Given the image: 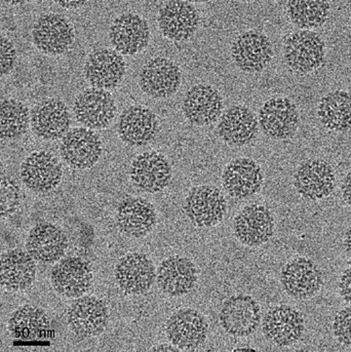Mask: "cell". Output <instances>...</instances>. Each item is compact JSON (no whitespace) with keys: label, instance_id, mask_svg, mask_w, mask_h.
Listing matches in <instances>:
<instances>
[{"label":"cell","instance_id":"cell-1","mask_svg":"<svg viewBox=\"0 0 351 352\" xmlns=\"http://www.w3.org/2000/svg\"><path fill=\"white\" fill-rule=\"evenodd\" d=\"M325 58V41L317 32L297 31L284 41V62L294 72L306 74L319 69Z\"/></svg>","mask_w":351,"mask_h":352},{"label":"cell","instance_id":"cell-2","mask_svg":"<svg viewBox=\"0 0 351 352\" xmlns=\"http://www.w3.org/2000/svg\"><path fill=\"white\" fill-rule=\"evenodd\" d=\"M183 210L194 226L213 227L223 220L227 201L217 187L201 185L189 191Z\"/></svg>","mask_w":351,"mask_h":352},{"label":"cell","instance_id":"cell-3","mask_svg":"<svg viewBox=\"0 0 351 352\" xmlns=\"http://www.w3.org/2000/svg\"><path fill=\"white\" fill-rule=\"evenodd\" d=\"M219 320L227 334L234 337L251 336L260 324V306L252 296H231L222 305Z\"/></svg>","mask_w":351,"mask_h":352},{"label":"cell","instance_id":"cell-4","mask_svg":"<svg viewBox=\"0 0 351 352\" xmlns=\"http://www.w3.org/2000/svg\"><path fill=\"white\" fill-rule=\"evenodd\" d=\"M32 41L37 50L45 55H63L73 43L74 29L62 14H45L33 26Z\"/></svg>","mask_w":351,"mask_h":352},{"label":"cell","instance_id":"cell-5","mask_svg":"<svg viewBox=\"0 0 351 352\" xmlns=\"http://www.w3.org/2000/svg\"><path fill=\"white\" fill-rule=\"evenodd\" d=\"M280 283L290 297L306 300L321 291L324 276L315 261L308 258L298 257L291 260L282 267Z\"/></svg>","mask_w":351,"mask_h":352},{"label":"cell","instance_id":"cell-6","mask_svg":"<svg viewBox=\"0 0 351 352\" xmlns=\"http://www.w3.org/2000/svg\"><path fill=\"white\" fill-rule=\"evenodd\" d=\"M21 180L33 192L47 193L59 186L63 177L61 164L49 151H35L21 166Z\"/></svg>","mask_w":351,"mask_h":352},{"label":"cell","instance_id":"cell-7","mask_svg":"<svg viewBox=\"0 0 351 352\" xmlns=\"http://www.w3.org/2000/svg\"><path fill=\"white\" fill-rule=\"evenodd\" d=\"M116 109L111 94L98 87H91L80 93L73 104L76 120L91 130L107 128L115 116Z\"/></svg>","mask_w":351,"mask_h":352},{"label":"cell","instance_id":"cell-8","mask_svg":"<svg viewBox=\"0 0 351 352\" xmlns=\"http://www.w3.org/2000/svg\"><path fill=\"white\" fill-rule=\"evenodd\" d=\"M168 339L181 351H192L207 340L209 324L195 309L183 308L174 312L166 324Z\"/></svg>","mask_w":351,"mask_h":352},{"label":"cell","instance_id":"cell-9","mask_svg":"<svg viewBox=\"0 0 351 352\" xmlns=\"http://www.w3.org/2000/svg\"><path fill=\"white\" fill-rule=\"evenodd\" d=\"M67 320L76 336L91 338L105 330L109 322V310L103 300L95 296H82L70 305Z\"/></svg>","mask_w":351,"mask_h":352},{"label":"cell","instance_id":"cell-10","mask_svg":"<svg viewBox=\"0 0 351 352\" xmlns=\"http://www.w3.org/2000/svg\"><path fill=\"white\" fill-rule=\"evenodd\" d=\"M171 164L163 154L147 151L139 154L131 164L130 177L135 186L148 193L165 190L172 180Z\"/></svg>","mask_w":351,"mask_h":352},{"label":"cell","instance_id":"cell-11","mask_svg":"<svg viewBox=\"0 0 351 352\" xmlns=\"http://www.w3.org/2000/svg\"><path fill=\"white\" fill-rule=\"evenodd\" d=\"M299 112L288 98H272L259 111V126L266 136L274 140H286L296 134Z\"/></svg>","mask_w":351,"mask_h":352},{"label":"cell","instance_id":"cell-12","mask_svg":"<svg viewBox=\"0 0 351 352\" xmlns=\"http://www.w3.org/2000/svg\"><path fill=\"white\" fill-rule=\"evenodd\" d=\"M264 336L278 346H290L304 334V318L290 305H278L268 310L262 320Z\"/></svg>","mask_w":351,"mask_h":352},{"label":"cell","instance_id":"cell-13","mask_svg":"<svg viewBox=\"0 0 351 352\" xmlns=\"http://www.w3.org/2000/svg\"><path fill=\"white\" fill-rule=\"evenodd\" d=\"M335 183V172L331 164L319 158L303 162L294 176L297 192L308 201H321L329 197Z\"/></svg>","mask_w":351,"mask_h":352},{"label":"cell","instance_id":"cell-14","mask_svg":"<svg viewBox=\"0 0 351 352\" xmlns=\"http://www.w3.org/2000/svg\"><path fill=\"white\" fill-rule=\"evenodd\" d=\"M272 57L271 41L258 31H246L238 35L232 43V60L242 72H261L271 62Z\"/></svg>","mask_w":351,"mask_h":352},{"label":"cell","instance_id":"cell-15","mask_svg":"<svg viewBox=\"0 0 351 352\" xmlns=\"http://www.w3.org/2000/svg\"><path fill=\"white\" fill-rule=\"evenodd\" d=\"M181 81L182 74L179 66L163 57L149 60L139 75L141 89L155 99H166L175 95Z\"/></svg>","mask_w":351,"mask_h":352},{"label":"cell","instance_id":"cell-16","mask_svg":"<svg viewBox=\"0 0 351 352\" xmlns=\"http://www.w3.org/2000/svg\"><path fill=\"white\" fill-rule=\"evenodd\" d=\"M112 47L120 55L135 56L148 47L150 29L144 19L139 14H120L112 23L109 30Z\"/></svg>","mask_w":351,"mask_h":352},{"label":"cell","instance_id":"cell-17","mask_svg":"<svg viewBox=\"0 0 351 352\" xmlns=\"http://www.w3.org/2000/svg\"><path fill=\"white\" fill-rule=\"evenodd\" d=\"M101 139L88 128H76L62 138L60 153L71 168L87 170L93 168L102 155Z\"/></svg>","mask_w":351,"mask_h":352},{"label":"cell","instance_id":"cell-18","mask_svg":"<svg viewBox=\"0 0 351 352\" xmlns=\"http://www.w3.org/2000/svg\"><path fill=\"white\" fill-rule=\"evenodd\" d=\"M118 287L130 295L146 293L157 280L153 262L143 253L126 254L116 264L114 270Z\"/></svg>","mask_w":351,"mask_h":352},{"label":"cell","instance_id":"cell-19","mask_svg":"<svg viewBox=\"0 0 351 352\" xmlns=\"http://www.w3.org/2000/svg\"><path fill=\"white\" fill-rule=\"evenodd\" d=\"M183 113L190 124L210 126L223 111V98L218 89L205 83L191 87L183 100Z\"/></svg>","mask_w":351,"mask_h":352},{"label":"cell","instance_id":"cell-20","mask_svg":"<svg viewBox=\"0 0 351 352\" xmlns=\"http://www.w3.org/2000/svg\"><path fill=\"white\" fill-rule=\"evenodd\" d=\"M199 21L196 8L186 0H170L159 10V29L170 41L190 39L199 29Z\"/></svg>","mask_w":351,"mask_h":352},{"label":"cell","instance_id":"cell-21","mask_svg":"<svg viewBox=\"0 0 351 352\" xmlns=\"http://www.w3.org/2000/svg\"><path fill=\"white\" fill-rule=\"evenodd\" d=\"M126 72V64L118 52L99 49L89 56L84 66V77L98 89H114L120 87Z\"/></svg>","mask_w":351,"mask_h":352},{"label":"cell","instance_id":"cell-22","mask_svg":"<svg viewBox=\"0 0 351 352\" xmlns=\"http://www.w3.org/2000/svg\"><path fill=\"white\" fill-rule=\"evenodd\" d=\"M51 282L55 291L63 297L80 298L91 287L93 270L82 258L66 257L54 266Z\"/></svg>","mask_w":351,"mask_h":352},{"label":"cell","instance_id":"cell-23","mask_svg":"<svg viewBox=\"0 0 351 352\" xmlns=\"http://www.w3.org/2000/svg\"><path fill=\"white\" fill-rule=\"evenodd\" d=\"M71 116L62 100L47 99L37 104L31 112V126L43 140L56 141L69 132Z\"/></svg>","mask_w":351,"mask_h":352},{"label":"cell","instance_id":"cell-24","mask_svg":"<svg viewBox=\"0 0 351 352\" xmlns=\"http://www.w3.org/2000/svg\"><path fill=\"white\" fill-rule=\"evenodd\" d=\"M274 225L273 214L268 208L247 206L234 219V235L248 247H259L273 236Z\"/></svg>","mask_w":351,"mask_h":352},{"label":"cell","instance_id":"cell-25","mask_svg":"<svg viewBox=\"0 0 351 352\" xmlns=\"http://www.w3.org/2000/svg\"><path fill=\"white\" fill-rule=\"evenodd\" d=\"M161 130L155 112L141 105L126 108L118 120V136L131 146L147 145L155 140Z\"/></svg>","mask_w":351,"mask_h":352},{"label":"cell","instance_id":"cell-26","mask_svg":"<svg viewBox=\"0 0 351 352\" xmlns=\"http://www.w3.org/2000/svg\"><path fill=\"white\" fill-rule=\"evenodd\" d=\"M224 189L238 199H247L262 188L264 176L260 166L248 157L236 158L224 168Z\"/></svg>","mask_w":351,"mask_h":352},{"label":"cell","instance_id":"cell-27","mask_svg":"<svg viewBox=\"0 0 351 352\" xmlns=\"http://www.w3.org/2000/svg\"><path fill=\"white\" fill-rule=\"evenodd\" d=\"M27 252L35 261L53 264L59 261L68 248V239L57 225L39 222L31 228L26 243Z\"/></svg>","mask_w":351,"mask_h":352},{"label":"cell","instance_id":"cell-28","mask_svg":"<svg viewBox=\"0 0 351 352\" xmlns=\"http://www.w3.org/2000/svg\"><path fill=\"white\" fill-rule=\"evenodd\" d=\"M197 278L194 263L182 256H172L163 260L157 268V285L170 297H182L190 293Z\"/></svg>","mask_w":351,"mask_h":352},{"label":"cell","instance_id":"cell-29","mask_svg":"<svg viewBox=\"0 0 351 352\" xmlns=\"http://www.w3.org/2000/svg\"><path fill=\"white\" fill-rule=\"evenodd\" d=\"M157 221L155 207L143 197H126L116 209V223L126 236H146L155 228Z\"/></svg>","mask_w":351,"mask_h":352},{"label":"cell","instance_id":"cell-30","mask_svg":"<svg viewBox=\"0 0 351 352\" xmlns=\"http://www.w3.org/2000/svg\"><path fill=\"white\" fill-rule=\"evenodd\" d=\"M217 131L226 144L240 147L255 140L258 135L259 120L250 108L234 105L224 112Z\"/></svg>","mask_w":351,"mask_h":352},{"label":"cell","instance_id":"cell-31","mask_svg":"<svg viewBox=\"0 0 351 352\" xmlns=\"http://www.w3.org/2000/svg\"><path fill=\"white\" fill-rule=\"evenodd\" d=\"M8 330L16 340L39 341L49 338L52 332L49 316L43 308L26 304L12 312Z\"/></svg>","mask_w":351,"mask_h":352},{"label":"cell","instance_id":"cell-32","mask_svg":"<svg viewBox=\"0 0 351 352\" xmlns=\"http://www.w3.org/2000/svg\"><path fill=\"white\" fill-rule=\"evenodd\" d=\"M1 285L10 291H24L36 278L35 259L23 250H10L1 256Z\"/></svg>","mask_w":351,"mask_h":352},{"label":"cell","instance_id":"cell-33","mask_svg":"<svg viewBox=\"0 0 351 352\" xmlns=\"http://www.w3.org/2000/svg\"><path fill=\"white\" fill-rule=\"evenodd\" d=\"M317 116L328 130L337 133L351 130V94L346 91L326 94L319 101Z\"/></svg>","mask_w":351,"mask_h":352},{"label":"cell","instance_id":"cell-34","mask_svg":"<svg viewBox=\"0 0 351 352\" xmlns=\"http://www.w3.org/2000/svg\"><path fill=\"white\" fill-rule=\"evenodd\" d=\"M330 10L329 0H288L286 2L291 22L302 30L323 26L329 18Z\"/></svg>","mask_w":351,"mask_h":352},{"label":"cell","instance_id":"cell-35","mask_svg":"<svg viewBox=\"0 0 351 352\" xmlns=\"http://www.w3.org/2000/svg\"><path fill=\"white\" fill-rule=\"evenodd\" d=\"M1 137L5 140H14L26 134L31 124L28 107L19 100L4 99L0 109Z\"/></svg>","mask_w":351,"mask_h":352},{"label":"cell","instance_id":"cell-36","mask_svg":"<svg viewBox=\"0 0 351 352\" xmlns=\"http://www.w3.org/2000/svg\"><path fill=\"white\" fill-rule=\"evenodd\" d=\"M21 193L18 185L12 179L2 177L1 179V217L14 214L20 206Z\"/></svg>","mask_w":351,"mask_h":352},{"label":"cell","instance_id":"cell-37","mask_svg":"<svg viewBox=\"0 0 351 352\" xmlns=\"http://www.w3.org/2000/svg\"><path fill=\"white\" fill-rule=\"evenodd\" d=\"M333 333L338 342L351 349V306L343 308L336 314Z\"/></svg>","mask_w":351,"mask_h":352},{"label":"cell","instance_id":"cell-38","mask_svg":"<svg viewBox=\"0 0 351 352\" xmlns=\"http://www.w3.org/2000/svg\"><path fill=\"white\" fill-rule=\"evenodd\" d=\"M16 62V51L14 43L6 38H1V75L10 74L14 70Z\"/></svg>","mask_w":351,"mask_h":352},{"label":"cell","instance_id":"cell-39","mask_svg":"<svg viewBox=\"0 0 351 352\" xmlns=\"http://www.w3.org/2000/svg\"><path fill=\"white\" fill-rule=\"evenodd\" d=\"M339 292L342 299L351 305V266L344 270L340 278Z\"/></svg>","mask_w":351,"mask_h":352},{"label":"cell","instance_id":"cell-40","mask_svg":"<svg viewBox=\"0 0 351 352\" xmlns=\"http://www.w3.org/2000/svg\"><path fill=\"white\" fill-rule=\"evenodd\" d=\"M341 192L343 201L351 206V170L348 173L341 185Z\"/></svg>","mask_w":351,"mask_h":352},{"label":"cell","instance_id":"cell-41","mask_svg":"<svg viewBox=\"0 0 351 352\" xmlns=\"http://www.w3.org/2000/svg\"><path fill=\"white\" fill-rule=\"evenodd\" d=\"M54 1L66 10H76L84 6L89 0H54Z\"/></svg>","mask_w":351,"mask_h":352},{"label":"cell","instance_id":"cell-42","mask_svg":"<svg viewBox=\"0 0 351 352\" xmlns=\"http://www.w3.org/2000/svg\"><path fill=\"white\" fill-rule=\"evenodd\" d=\"M344 250L346 255L351 259V226L346 230V236H344Z\"/></svg>","mask_w":351,"mask_h":352},{"label":"cell","instance_id":"cell-43","mask_svg":"<svg viewBox=\"0 0 351 352\" xmlns=\"http://www.w3.org/2000/svg\"><path fill=\"white\" fill-rule=\"evenodd\" d=\"M181 349H179L178 347H176L175 345H170V344H161L159 345V346L155 347V349H152V351H172V352H176V351H180Z\"/></svg>","mask_w":351,"mask_h":352},{"label":"cell","instance_id":"cell-44","mask_svg":"<svg viewBox=\"0 0 351 352\" xmlns=\"http://www.w3.org/2000/svg\"><path fill=\"white\" fill-rule=\"evenodd\" d=\"M6 3L12 4V6H22V4L28 3L32 0H4Z\"/></svg>","mask_w":351,"mask_h":352},{"label":"cell","instance_id":"cell-45","mask_svg":"<svg viewBox=\"0 0 351 352\" xmlns=\"http://www.w3.org/2000/svg\"><path fill=\"white\" fill-rule=\"evenodd\" d=\"M190 3H205V2L210 1V0H186Z\"/></svg>","mask_w":351,"mask_h":352},{"label":"cell","instance_id":"cell-46","mask_svg":"<svg viewBox=\"0 0 351 352\" xmlns=\"http://www.w3.org/2000/svg\"><path fill=\"white\" fill-rule=\"evenodd\" d=\"M234 351H256L255 349H234Z\"/></svg>","mask_w":351,"mask_h":352},{"label":"cell","instance_id":"cell-47","mask_svg":"<svg viewBox=\"0 0 351 352\" xmlns=\"http://www.w3.org/2000/svg\"><path fill=\"white\" fill-rule=\"evenodd\" d=\"M238 1H240V2H251V1H254V0H238Z\"/></svg>","mask_w":351,"mask_h":352}]
</instances>
